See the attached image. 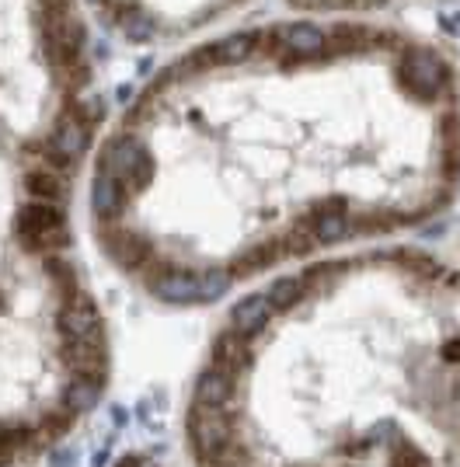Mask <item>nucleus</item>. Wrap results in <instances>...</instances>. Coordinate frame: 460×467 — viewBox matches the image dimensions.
Returning <instances> with one entry per match:
<instances>
[{"instance_id":"nucleus-6","label":"nucleus","mask_w":460,"mask_h":467,"mask_svg":"<svg viewBox=\"0 0 460 467\" xmlns=\"http://www.w3.org/2000/svg\"><path fill=\"white\" fill-rule=\"evenodd\" d=\"M237 398H241V377L210 367V370L199 373V380H195V401L192 405L234 415L237 411Z\"/></svg>"},{"instance_id":"nucleus-4","label":"nucleus","mask_w":460,"mask_h":467,"mask_svg":"<svg viewBox=\"0 0 460 467\" xmlns=\"http://www.w3.org/2000/svg\"><path fill=\"white\" fill-rule=\"evenodd\" d=\"M57 328L63 331V338L70 342H105V325H101V314L91 304V296L77 293L74 300L63 304Z\"/></svg>"},{"instance_id":"nucleus-7","label":"nucleus","mask_w":460,"mask_h":467,"mask_svg":"<svg viewBox=\"0 0 460 467\" xmlns=\"http://www.w3.org/2000/svg\"><path fill=\"white\" fill-rule=\"evenodd\" d=\"M255 338H245L234 328H224L216 338H213V367L224 373H234V377H245L255 363Z\"/></svg>"},{"instance_id":"nucleus-16","label":"nucleus","mask_w":460,"mask_h":467,"mask_svg":"<svg viewBox=\"0 0 460 467\" xmlns=\"http://www.w3.org/2000/svg\"><path fill=\"white\" fill-rule=\"evenodd\" d=\"M4 464H7V461H4V457H0V467H4Z\"/></svg>"},{"instance_id":"nucleus-12","label":"nucleus","mask_w":460,"mask_h":467,"mask_svg":"<svg viewBox=\"0 0 460 467\" xmlns=\"http://www.w3.org/2000/svg\"><path fill=\"white\" fill-rule=\"evenodd\" d=\"M391 467H429V461H425V457H422L415 447H402L398 453H394Z\"/></svg>"},{"instance_id":"nucleus-13","label":"nucleus","mask_w":460,"mask_h":467,"mask_svg":"<svg viewBox=\"0 0 460 467\" xmlns=\"http://www.w3.org/2000/svg\"><path fill=\"white\" fill-rule=\"evenodd\" d=\"M77 464V453L74 450H63V453H53L49 467H74Z\"/></svg>"},{"instance_id":"nucleus-10","label":"nucleus","mask_w":460,"mask_h":467,"mask_svg":"<svg viewBox=\"0 0 460 467\" xmlns=\"http://www.w3.org/2000/svg\"><path fill=\"white\" fill-rule=\"evenodd\" d=\"M74 419H77V411L70 409L67 401H59V405H53V409H46L36 419V447L49 450L53 443H59V440L70 432Z\"/></svg>"},{"instance_id":"nucleus-9","label":"nucleus","mask_w":460,"mask_h":467,"mask_svg":"<svg viewBox=\"0 0 460 467\" xmlns=\"http://www.w3.org/2000/svg\"><path fill=\"white\" fill-rule=\"evenodd\" d=\"M300 7H314V11H325V15H345V18H356V15H370V11H387V7H408V4H433V0H293Z\"/></svg>"},{"instance_id":"nucleus-11","label":"nucleus","mask_w":460,"mask_h":467,"mask_svg":"<svg viewBox=\"0 0 460 467\" xmlns=\"http://www.w3.org/2000/svg\"><path fill=\"white\" fill-rule=\"evenodd\" d=\"M98 394H101V388H98V384L84 380V377H74V380L63 388V401H67L77 415H84V411H91L98 405Z\"/></svg>"},{"instance_id":"nucleus-14","label":"nucleus","mask_w":460,"mask_h":467,"mask_svg":"<svg viewBox=\"0 0 460 467\" xmlns=\"http://www.w3.org/2000/svg\"><path fill=\"white\" fill-rule=\"evenodd\" d=\"M115 467H147V464H143V453H126Z\"/></svg>"},{"instance_id":"nucleus-15","label":"nucleus","mask_w":460,"mask_h":467,"mask_svg":"<svg viewBox=\"0 0 460 467\" xmlns=\"http://www.w3.org/2000/svg\"><path fill=\"white\" fill-rule=\"evenodd\" d=\"M112 419H115V426H122V422H126L130 415H126V411H122V409H112Z\"/></svg>"},{"instance_id":"nucleus-8","label":"nucleus","mask_w":460,"mask_h":467,"mask_svg":"<svg viewBox=\"0 0 460 467\" xmlns=\"http://www.w3.org/2000/svg\"><path fill=\"white\" fill-rule=\"evenodd\" d=\"M272 317H276V311H272V304L266 300V293H251V296L234 304L227 328H234L237 335H245V338H258L262 331H268Z\"/></svg>"},{"instance_id":"nucleus-1","label":"nucleus","mask_w":460,"mask_h":467,"mask_svg":"<svg viewBox=\"0 0 460 467\" xmlns=\"http://www.w3.org/2000/svg\"><path fill=\"white\" fill-rule=\"evenodd\" d=\"M237 0H115L122 18L140 36H157V32H182L199 21L220 15L224 7Z\"/></svg>"},{"instance_id":"nucleus-2","label":"nucleus","mask_w":460,"mask_h":467,"mask_svg":"<svg viewBox=\"0 0 460 467\" xmlns=\"http://www.w3.org/2000/svg\"><path fill=\"white\" fill-rule=\"evenodd\" d=\"M18 241L25 244V252L53 254L59 248H67L70 231H67V216L57 202H25L18 220H15Z\"/></svg>"},{"instance_id":"nucleus-5","label":"nucleus","mask_w":460,"mask_h":467,"mask_svg":"<svg viewBox=\"0 0 460 467\" xmlns=\"http://www.w3.org/2000/svg\"><path fill=\"white\" fill-rule=\"evenodd\" d=\"M63 367L74 373V377H84L98 388H105L109 380V352H105V342H70L63 338Z\"/></svg>"},{"instance_id":"nucleus-3","label":"nucleus","mask_w":460,"mask_h":467,"mask_svg":"<svg viewBox=\"0 0 460 467\" xmlns=\"http://www.w3.org/2000/svg\"><path fill=\"white\" fill-rule=\"evenodd\" d=\"M234 436H237V429H234L227 411L203 409V405H192L189 409V440L195 457H199V467L213 464L230 447Z\"/></svg>"}]
</instances>
